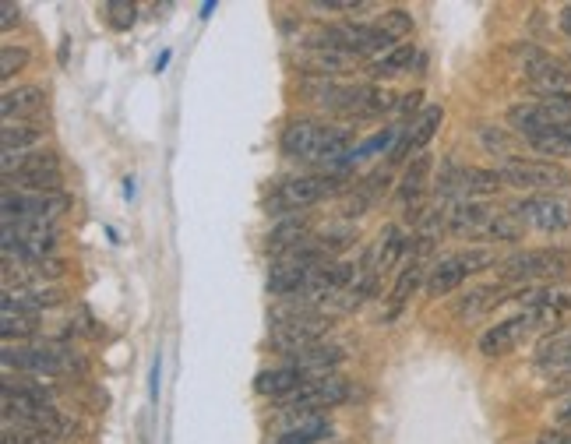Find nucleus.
I'll list each match as a JSON object with an SVG mask.
<instances>
[{
	"label": "nucleus",
	"instance_id": "7c9ffc66",
	"mask_svg": "<svg viewBox=\"0 0 571 444\" xmlns=\"http://www.w3.org/2000/svg\"><path fill=\"white\" fill-rule=\"evenodd\" d=\"M103 15L113 32H127L134 22H138V4H131V0H106Z\"/></svg>",
	"mask_w": 571,
	"mask_h": 444
},
{
	"label": "nucleus",
	"instance_id": "e433bc0d",
	"mask_svg": "<svg viewBox=\"0 0 571 444\" xmlns=\"http://www.w3.org/2000/svg\"><path fill=\"white\" fill-rule=\"evenodd\" d=\"M536 444H571V430H564V427L540 430V434H536Z\"/></svg>",
	"mask_w": 571,
	"mask_h": 444
},
{
	"label": "nucleus",
	"instance_id": "7ed1b4c3",
	"mask_svg": "<svg viewBox=\"0 0 571 444\" xmlns=\"http://www.w3.org/2000/svg\"><path fill=\"white\" fill-rule=\"evenodd\" d=\"M508 124L526 145L540 138H571V110L554 99H536V103H519L508 110Z\"/></svg>",
	"mask_w": 571,
	"mask_h": 444
},
{
	"label": "nucleus",
	"instance_id": "c9c22d12",
	"mask_svg": "<svg viewBox=\"0 0 571 444\" xmlns=\"http://www.w3.org/2000/svg\"><path fill=\"white\" fill-rule=\"evenodd\" d=\"M360 0H314L311 11H360Z\"/></svg>",
	"mask_w": 571,
	"mask_h": 444
},
{
	"label": "nucleus",
	"instance_id": "6e6552de",
	"mask_svg": "<svg viewBox=\"0 0 571 444\" xmlns=\"http://www.w3.org/2000/svg\"><path fill=\"white\" fill-rule=\"evenodd\" d=\"M519 64L522 74H526V82L533 85V92L540 99H557V96H568L571 92V67L564 60L550 57L547 50L533 43H522L519 50Z\"/></svg>",
	"mask_w": 571,
	"mask_h": 444
},
{
	"label": "nucleus",
	"instance_id": "473e14b6",
	"mask_svg": "<svg viewBox=\"0 0 571 444\" xmlns=\"http://www.w3.org/2000/svg\"><path fill=\"white\" fill-rule=\"evenodd\" d=\"M25 64H29V50H22V46H4L0 50V78H15Z\"/></svg>",
	"mask_w": 571,
	"mask_h": 444
},
{
	"label": "nucleus",
	"instance_id": "a878e982",
	"mask_svg": "<svg viewBox=\"0 0 571 444\" xmlns=\"http://www.w3.org/2000/svg\"><path fill=\"white\" fill-rule=\"evenodd\" d=\"M43 138V127L29 124V120H11L0 127V145L4 152H32V145Z\"/></svg>",
	"mask_w": 571,
	"mask_h": 444
},
{
	"label": "nucleus",
	"instance_id": "a18cd8bd",
	"mask_svg": "<svg viewBox=\"0 0 571 444\" xmlns=\"http://www.w3.org/2000/svg\"><path fill=\"white\" fill-rule=\"evenodd\" d=\"M212 11H216V4H212V0H205V4H201V18H212Z\"/></svg>",
	"mask_w": 571,
	"mask_h": 444
},
{
	"label": "nucleus",
	"instance_id": "2eb2a0df",
	"mask_svg": "<svg viewBox=\"0 0 571 444\" xmlns=\"http://www.w3.org/2000/svg\"><path fill=\"white\" fill-rule=\"evenodd\" d=\"M441 120H445V110H441V106H427V110H420V117H416L413 124L402 127L399 145H395V152H392V163H402V159H409V156H420L423 145L438 134Z\"/></svg>",
	"mask_w": 571,
	"mask_h": 444
},
{
	"label": "nucleus",
	"instance_id": "f257e3e1",
	"mask_svg": "<svg viewBox=\"0 0 571 444\" xmlns=\"http://www.w3.org/2000/svg\"><path fill=\"white\" fill-rule=\"evenodd\" d=\"M282 156L297 163H321L325 173H332L342 159L353 152V134L346 127H328L321 120H293L279 138Z\"/></svg>",
	"mask_w": 571,
	"mask_h": 444
},
{
	"label": "nucleus",
	"instance_id": "58836bf2",
	"mask_svg": "<svg viewBox=\"0 0 571 444\" xmlns=\"http://www.w3.org/2000/svg\"><path fill=\"white\" fill-rule=\"evenodd\" d=\"M159 378H163V360H152V378H149V399L159 402Z\"/></svg>",
	"mask_w": 571,
	"mask_h": 444
},
{
	"label": "nucleus",
	"instance_id": "2f4dec72",
	"mask_svg": "<svg viewBox=\"0 0 571 444\" xmlns=\"http://www.w3.org/2000/svg\"><path fill=\"white\" fill-rule=\"evenodd\" d=\"M374 25H378L388 39H395V43H399V39H406V36H413V15H409V11H402V8L385 11L381 18H374Z\"/></svg>",
	"mask_w": 571,
	"mask_h": 444
},
{
	"label": "nucleus",
	"instance_id": "cd10ccee",
	"mask_svg": "<svg viewBox=\"0 0 571 444\" xmlns=\"http://www.w3.org/2000/svg\"><path fill=\"white\" fill-rule=\"evenodd\" d=\"M39 332V314L29 311H15V307H4V321H0V335L8 346H15V339H32Z\"/></svg>",
	"mask_w": 571,
	"mask_h": 444
},
{
	"label": "nucleus",
	"instance_id": "9d476101",
	"mask_svg": "<svg viewBox=\"0 0 571 444\" xmlns=\"http://www.w3.org/2000/svg\"><path fill=\"white\" fill-rule=\"evenodd\" d=\"M494 261H497L494 251H487V247H469V251L448 254V258H441L438 265L431 268V275H427V293L448 296L452 289H459L469 275L483 272V268H490Z\"/></svg>",
	"mask_w": 571,
	"mask_h": 444
},
{
	"label": "nucleus",
	"instance_id": "f8f14e48",
	"mask_svg": "<svg viewBox=\"0 0 571 444\" xmlns=\"http://www.w3.org/2000/svg\"><path fill=\"white\" fill-rule=\"evenodd\" d=\"M4 222L18 219H46L53 222L60 212L71 208L67 194H29V191H4Z\"/></svg>",
	"mask_w": 571,
	"mask_h": 444
},
{
	"label": "nucleus",
	"instance_id": "412c9836",
	"mask_svg": "<svg viewBox=\"0 0 571 444\" xmlns=\"http://www.w3.org/2000/svg\"><path fill=\"white\" fill-rule=\"evenodd\" d=\"M46 106V92L39 85H22V89H8L0 99V113H4V124L11 120H29L36 117Z\"/></svg>",
	"mask_w": 571,
	"mask_h": 444
},
{
	"label": "nucleus",
	"instance_id": "f3484780",
	"mask_svg": "<svg viewBox=\"0 0 571 444\" xmlns=\"http://www.w3.org/2000/svg\"><path fill=\"white\" fill-rule=\"evenodd\" d=\"M307 381H314L311 374H307L304 367H297V363L286 360V363H282V367L261 370L258 378H254V392L282 402V399H290L293 392H300V388H304Z\"/></svg>",
	"mask_w": 571,
	"mask_h": 444
},
{
	"label": "nucleus",
	"instance_id": "b1692460",
	"mask_svg": "<svg viewBox=\"0 0 571 444\" xmlns=\"http://www.w3.org/2000/svg\"><path fill=\"white\" fill-rule=\"evenodd\" d=\"M501 300H508L505 286H480V289H469L466 296L459 300V307H455V314H459L462 321H473L480 318V314L494 311Z\"/></svg>",
	"mask_w": 571,
	"mask_h": 444
},
{
	"label": "nucleus",
	"instance_id": "a211bd4d",
	"mask_svg": "<svg viewBox=\"0 0 571 444\" xmlns=\"http://www.w3.org/2000/svg\"><path fill=\"white\" fill-rule=\"evenodd\" d=\"M536 367L547 378H568L571 374V328L547 332L536 346Z\"/></svg>",
	"mask_w": 571,
	"mask_h": 444
},
{
	"label": "nucleus",
	"instance_id": "bb28decb",
	"mask_svg": "<svg viewBox=\"0 0 571 444\" xmlns=\"http://www.w3.org/2000/svg\"><path fill=\"white\" fill-rule=\"evenodd\" d=\"M416 60V46L413 43H399L395 50L381 53L378 60H371V78H392V74L409 71Z\"/></svg>",
	"mask_w": 571,
	"mask_h": 444
},
{
	"label": "nucleus",
	"instance_id": "c85d7f7f",
	"mask_svg": "<svg viewBox=\"0 0 571 444\" xmlns=\"http://www.w3.org/2000/svg\"><path fill=\"white\" fill-rule=\"evenodd\" d=\"M307 237H311V233H307V222L300 219V215H290V219L279 222V226L268 233V247H272L275 254H286L297 244H304Z\"/></svg>",
	"mask_w": 571,
	"mask_h": 444
},
{
	"label": "nucleus",
	"instance_id": "aec40b11",
	"mask_svg": "<svg viewBox=\"0 0 571 444\" xmlns=\"http://www.w3.org/2000/svg\"><path fill=\"white\" fill-rule=\"evenodd\" d=\"M388 170H374V173H367L360 184L353 187V194H349V201L342 205V215L346 219H356V215H364L367 208H374L381 198H385V191H388Z\"/></svg>",
	"mask_w": 571,
	"mask_h": 444
},
{
	"label": "nucleus",
	"instance_id": "c756f323",
	"mask_svg": "<svg viewBox=\"0 0 571 444\" xmlns=\"http://www.w3.org/2000/svg\"><path fill=\"white\" fill-rule=\"evenodd\" d=\"M420 279H423V261L416 258V261H409V265L399 272V282H395V289H392V307H388V314H385V318H395V314H399L402 307L409 304V296L416 293V286H420Z\"/></svg>",
	"mask_w": 571,
	"mask_h": 444
},
{
	"label": "nucleus",
	"instance_id": "f03ea898",
	"mask_svg": "<svg viewBox=\"0 0 571 444\" xmlns=\"http://www.w3.org/2000/svg\"><path fill=\"white\" fill-rule=\"evenodd\" d=\"M346 184L349 177H342V173H304V177H290V180H282V184H275V191L268 194L265 201V212L268 215L304 212V208L346 191Z\"/></svg>",
	"mask_w": 571,
	"mask_h": 444
},
{
	"label": "nucleus",
	"instance_id": "ea45409f",
	"mask_svg": "<svg viewBox=\"0 0 571 444\" xmlns=\"http://www.w3.org/2000/svg\"><path fill=\"white\" fill-rule=\"evenodd\" d=\"M420 99H423V92H409V96H402V103H399L402 117H413V113L420 110Z\"/></svg>",
	"mask_w": 571,
	"mask_h": 444
},
{
	"label": "nucleus",
	"instance_id": "39448f33",
	"mask_svg": "<svg viewBox=\"0 0 571 444\" xmlns=\"http://www.w3.org/2000/svg\"><path fill=\"white\" fill-rule=\"evenodd\" d=\"M505 187H515V191H533V194H554L571 187V173L564 170L561 163H550V159H501L497 166Z\"/></svg>",
	"mask_w": 571,
	"mask_h": 444
},
{
	"label": "nucleus",
	"instance_id": "dca6fc26",
	"mask_svg": "<svg viewBox=\"0 0 571 444\" xmlns=\"http://www.w3.org/2000/svg\"><path fill=\"white\" fill-rule=\"evenodd\" d=\"M4 180L11 177H53L60 173V159L53 148H32V152H4L0 156Z\"/></svg>",
	"mask_w": 571,
	"mask_h": 444
},
{
	"label": "nucleus",
	"instance_id": "49530a36",
	"mask_svg": "<svg viewBox=\"0 0 571 444\" xmlns=\"http://www.w3.org/2000/svg\"><path fill=\"white\" fill-rule=\"evenodd\" d=\"M561 388H571V381H564V385H561Z\"/></svg>",
	"mask_w": 571,
	"mask_h": 444
},
{
	"label": "nucleus",
	"instance_id": "a19ab883",
	"mask_svg": "<svg viewBox=\"0 0 571 444\" xmlns=\"http://www.w3.org/2000/svg\"><path fill=\"white\" fill-rule=\"evenodd\" d=\"M554 423H557V427H564V430H571V399L561 402V406L554 409Z\"/></svg>",
	"mask_w": 571,
	"mask_h": 444
},
{
	"label": "nucleus",
	"instance_id": "4c0bfd02",
	"mask_svg": "<svg viewBox=\"0 0 571 444\" xmlns=\"http://www.w3.org/2000/svg\"><path fill=\"white\" fill-rule=\"evenodd\" d=\"M18 18H22V8H18V4H11V0H4V4H0V29L8 32Z\"/></svg>",
	"mask_w": 571,
	"mask_h": 444
},
{
	"label": "nucleus",
	"instance_id": "0eeeda50",
	"mask_svg": "<svg viewBox=\"0 0 571 444\" xmlns=\"http://www.w3.org/2000/svg\"><path fill=\"white\" fill-rule=\"evenodd\" d=\"M505 187L501 173L497 170H480V166H459L455 159H448L445 170L438 177V198H445L448 205H459V201H480L490 198Z\"/></svg>",
	"mask_w": 571,
	"mask_h": 444
},
{
	"label": "nucleus",
	"instance_id": "4be33fe9",
	"mask_svg": "<svg viewBox=\"0 0 571 444\" xmlns=\"http://www.w3.org/2000/svg\"><path fill=\"white\" fill-rule=\"evenodd\" d=\"M335 427L328 416H311V420H290V427L275 434L272 444H325L332 441Z\"/></svg>",
	"mask_w": 571,
	"mask_h": 444
},
{
	"label": "nucleus",
	"instance_id": "5701e85b",
	"mask_svg": "<svg viewBox=\"0 0 571 444\" xmlns=\"http://www.w3.org/2000/svg\"><path fill=\"white\" fill-rule=\"evenodd\" d=\"M409 247H413V244H409L406 233H402L399 226H385V230H381V237H378V244H374L371 258H367V265H371V272L378 275V272H385V268H392L395 261L409 251Z\"/></svg>",
	"mask_w": 571,
	"mask_h": 444
},
{
	"label": "nucleus",
	"instance_id": "72a5a7b5",
	"mask_svg": "<svg viewBox=\"0 0 571 444\" xmlns=\"http://www.w3.org/2000/svg\"><path fill=\"white\" fill-rule=\"evenodd\" d=\"M0 444H64V441H53L46 434H32V430H15V427H4V437Z\"/></svg>",
	"mask_w": 571,
	"mask_h": 444
},
{
	"label": "nucleus",
	"instance_id": "37998d69",
	"mask_svg": "<svg viewBox=\"0 0 571 444\" xmlns=\"http://www.w3.org/2000/svg\"><path fill=\"white\" fill-rule=\"evenodd\" d=\"M561 29L564 36H571V8H561Z\"/></svg>",
	"mask_w": 571,
	"mask_h": 444
},
{
	"label": "nucleus",
	"instance_id": "9b49d317",
	"mask_svg": "<svg viewBox=\"0 0 571 444\" xmlns=\"http://www.w3.org/2000/svg\"><path fill=\"white\" fill-rule=\"evenodd\" d=\"M512 212L519 215L522 226L540 233H564L571 230V205L557 194H529L519 205H512Z\"/></svg>",
	"mask_w": 571,
	"mask_h": 444
},
{
	"label": "nucleus",
	"instance_id": "4468645a",
	"mask_svg": "<svg viewBox=\"0 0 571 444\" xmlns=\"http://www.w3.org/2000/svg\"><path fill=\"white\" fill-rule=\"evenodd\" d=\"M0 406H4V420H22L29 413L53 406L50 402V388L39 385V381H18V378H4L0 388Z\"/></svg>",
	"mask_w": 571,
	"mask_h": 444
},
{
	"label": "nucleus",
	"instance_id": "1a4fd4ad",
	"mask_svg": "<svg viewBox=\"0 0 571 444\" xmlns=\"http://www.w3.org/2000/svg\"><path fill=\"white\" fill-rule=\"evenodd\" d=\"M0 363L4 370H18V374H50V378H60V374H71V370H82V360L75 353L57 346H4L0 353Z\"/></svg>",
	"mask_w": 571,
	"mask_h": 444
},
{
	"label": "nucleus",
	"instance_id": "423d86ee",
	"mask_svg": "<svg viewBox=\"0 0 571 444\" xmlns=\"http://www.w3.org/2000/svg\"><path fill=\"white\" fill-rule=\"evenodd\" d=\"M353 395L346 378L339 374H325V378L307 381L300 392H293L290 399L279 402V413H286L290 420H311V416H325V409H335Z\"/></svg>",
	"mask_w": 571,
	"mask_h": 444
},
{
	"label": "nucleus",
	"instance_id": "f704fd0d",
	"mask_svg": "<svg viewBox=\"0 0 571 444\" xmlns=\"http://www.w3.org/2000/svg\"><path fill=\"white\" fill-rule=\"evenodd\" d=\"M483 141H487L490 152H501L505 159H512V145H508V134L505 131L494 134V127H483Z\"/></svg>",
	"mask_w": 571,
	"mask_h": 444
},
{
	"label": "nucleus",
	"instance_id": "79ce46f5",
	"mask_svg": "<svg viewBox=\"0 0 571 444\" xmlns=\"http://www.w3.org/2000/svg\"><path fill=\"white\" fill-rule=\"evenodd\" d=\"M170 60H173V50H163V53H159V57H156V71L163 74L166 67H170Z\"/></svg>",
	"mask_w": 571,
	"mask_h": 444
},
{
	"label": "nucleus",
	"instance_id": "6ab92c4d",
	"mask_svg": "<svg viewBox=\"0 0 571 444\" xmlns=\"http://www.w3.org/2000/svg\"><path fill=\"white\" fill-rule=\"evenodd\" d=\"M494 212L497 208L483 205V201H459V205L445 208V226L448 233H459V237H483Z\"/></svg>",
	"mask_w": 571,
	"mask_h": 444
},
{
	"label": "nucleus",
	"instance_id": "ddd939ff",
	"mask_svg": "<svg viewBox=\"0 0 571 444\" xmlns=\"http://www.w3.org/2000/svg\"><path fill=\"white\" fill-rule=\"evenodd\" d=\"M533 332H543L540 321H536L533 311H522V314H515V318L501 321V325L487 328V332L480 335V353L483 356H505V353H512L515 346H522Z\"/></svg>",
	"mask_w": 571,
	"mask_h": 444
},
{
	"label": "nucleus",
	"instance_id": "393cba45",
	"mask_svg": "<svg viewBox=\"0 0 571 444\" xmlns=\"http://www.w3.org/2000/svg\"><path fill=\"white\" fill-rule=\"evenodd\" d=\"M427 173H431V156L420 152V156H413V163L406 166V173H402V184H399L402 205H416V201L423 198V191H427Z\"/></svg>",
	"mask_w": 571,
	"mask_h": 444
},
{
	"label": "nucleus",
	"instance_id": "c03bdc74",
	"mask_svg": "<svg viewBox=\"0 0 571 444\" xmlns=\"http://www.w3.org/2000/svg\"><path fill=\"white\" fill-rule=\"evenodd\" d=\"M134 191H138V187H134V177H127V180H124V198L131 201V198H134Z\"/></svg>",
	"mask_w": 571,
	"mask_h": 444
},
{
	"label": "nucleus",
	"instance_id": "20e7f679",
	"mask_svg": "<svg viewBox=\"0 0 571 444\" xmlns=\"http://www.w3.org/2000/svg\"><path fill=\"white\" fill-rule=\"evenodd\" d=\"M571 268V251L561 247H536V251H519L497 265L501 282H526V286H547L561 279Z\"/></svg>",
	"mask_w": 571,
	"mask_h": 444
}]
</instances>
